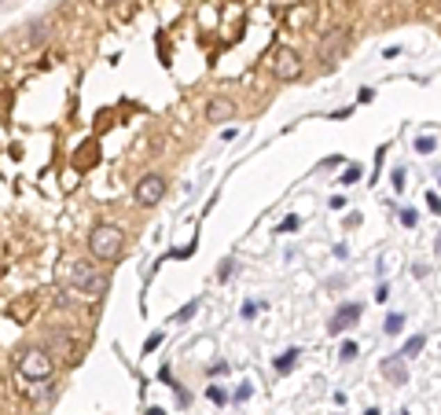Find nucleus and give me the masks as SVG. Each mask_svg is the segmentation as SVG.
<instances>
[{
  "instance_id": "c85d7f7f",
  "label": "nucleus",
  "mask_w": 441,
  "mask_h": 415,
  "mask_svg": "<svg viewBox=\"0 0 441 415\" xmlns=\"http://www.w3.org/2000/svg\"><path fill=\"white\" fill-rule=\"evenodd\" d=\"M147 415H166L162 408H147Z\"/></svg>"
},
{
  "instance_id": "f3484780",
  "label": "nucleus",
  "mask_w": 441,
  "mask_h": 415,
  "mask_svg": "<svg viewBox=\"0 0 441 415\" xmlns=\"http://www.w3.org/2000/svg\"><path fill=\"white\" fill-rule=\"evenodd\" d=\"M206 397H210L214 405H228V393L220 390V386H210V390H206Z\"/></svg>"
},
{
  "instance_id": "a878e982",
  "label": "nucleus",
  "mask_w": 441,
  "mask_h": 415,
  "mask_svg": "<svg viewBox=\"0 0 441 415\" xmlns=\"http://www.w3.org/2000/svg\"><path fill=\"white\" fill-rule=\"evenodd\" d=\"M254 316H257V305L246 302V305H243V320H254Z\"/></svg>"
},
{
  "instance_id": "a211bd4d",
  "label": "nucleus",
  "mask_w": 441,
  "mask_h": 415,
  "mask_svg": "<svg viewBox=\"0 0 441 415\" xmlns=\"http://www.w3.org/2000/svg\"><path fill=\"white\" fill-rule=\"evenodd\" d=\"M360 180V165H346V173H342V184H357Z\"/></svg>"
},
{
  "instance_id": "5701e85b",
  "label": "nucleus",
  "mask_w": 441,
  "mask_h": 415,
  "mask_svg": "<svg viewBox=\"0 0 441 415\" xmlns=\"http://www.w3.org/2000/svg\"><path fill=\"white\" fill-rule=\"evenodd\" d=\"M394 191H405V170H394Z\"/></svg>"
},
{
  "instance_id": "473e14b6",
  "label": "nucleus",
  "mask_w": 441,
  "mask_h": 415,
  "mask_svg": "<svg viewBox=\"0 0 441 415\" xmlns=\"http://www.w3.org/2000/svg\"><path fill=\"white\" fill-rule=\"evenodd\" d=\"M438 184H441V177H438Z\"/></svg>"
},
{
  "instance_id": "6e6552de",
  "label": "nucleus",
  "mask_w": 441,
  "mask_h": 415,
  "mask_svg": "<svg viewBox=\"0 0 441 415\" xmlns=\"http://www.w3.org/2000/svg\"><path fill=\"white\" fill-rule=\"evenodd\" d=\"M342 48H346V33H342V30H331V33L320 41V59H323V63H335V59L342 56Z\"/></svg>"
},
{
  "instance_id": "dca6fc26",
  "label": "nucleus",
  "mask_w": 441,
  "mask_h": 415,
  "mask_svg": "<svg viewBox=\"0 0 441 415\" xmlns=\"http://www.w3.org/2000/svg\"><path fill=\"white\" fill-rule=\"evenodd\" d=\"M195 313H199V302H188V305H180V309H177V316H173V323H184V320H191Z\"/></svg>"
},
{
  "instance_id": "c756f323",
  "label": "nucleus",
  "mask_w": 441,
  "mask_h": 415,
  "mask_svg": "<svg viewBox=\"0 0 441 415\" xmlns=\"http://www.w3.org/2000/svg\"><path fill=\"white\" fill-rule=\"evenodd\" d=\"M434 250H438V254H441V231H438V243H434Z\"/></svg>"
},
{
  "instance_id": "2eb2a0df",
  "label": "nucleus",
  "mask_w": 441,
  "mask_h": 415,
  "mask_svg": "<svg viewBox=\"0 0 441 415\" xmlns=\"http://www.w3.org/2000/svg\"><path fill=\"white\" fill-rule=\"evenodd\" d=\"M434 151H438L434 136H416V154H434Z\"/></svg>"
},
{
  "instance_id": "0eeeda50",
  "label": "nucleus",
  "mask_w": 441,
  "mask_h": 415,
  "mask_svg": "<svg viewBox=\"0 0 441 415\" xmlns=\"http://www.w3.org/2000/svg\"><path fill=\"white\" fill-rule=\"evenodd\" d=\"M206 118H210L214 125L228 122V118H236V103H232L228 96H214L210 103H206Z\"/></svg>"
},
{
  "instance_id": "f03ea898",
  "label": "nucleus",
  "mask_w": 441,
  "mask_h": 415,
  "mask_svg": "<svg viewBox=\"0 0 441 415\" xmlns=\"http://www.w3.org/2000/svg\"><path fill=\"white\" fill-rule=\"evenodd\" d=\"M122 228H114V225H96L93 228V236H88V254L96 257V261H114V257L122 254Z\"/></svg>"
},
{
  "instance_id": "4be33fe9",
  "label": "nucleus",
  "mask_w": 441,
  "mask_h": 415,
  "mask_svg": "<svg viewBox=\"0 0 441 415\" xmlns=\"http://www.w3.org/2000/svg\"><path fill=\"white\" fill-rule=\"evenodd\" d=\"M232 272H236V261H225V265H220V268H217V279H220V283H225V279L232 276Z\"/></svg>"
},
{
  "instance_id": "9d476101",
  "label": "nucleus",
  "mask_w": 441,
  "mask_h": 415,
  "mask_svg": "<svg viewBox=\"0 0 441 415\" xmlns=\"http://www.w3.org/2000/svg\"><path fill=\"white\" fill-rule=\"evenodd\" d=\"M423 349H426V334H412V339H408L405 345H401V357L412 360V357H419Z\"/></svg>"
},
{
  "instance_id": "6ab92c4d",
  "label": "nucleus",
  "mask_w": 441,
  "mask_h": 415,
  "mask_svg": "<svg viewBox=\"0 0 441 415\" xmlns=\"http://www.w3.org/2000/svg\"><path fill=\"white\" fill-rule=\"evenodd\" d=\"M426 210L441 213V195H438V191H426Z\"/></svg>"
},
{
  "instance_id": "f8f14e48",
  "label": "nucleus",
  "mask_w": 441,
  "mask_h": 415,
  "mask_svg": "<svg viewBox=\"0 0 441 415\" xmlns=\"http://www.w3.org/2000/svg\"><path fill=\"white\" fill-rule=\"evenodd\" d=\"M401 327H405V316H401V313H390L383 320V334H397Z\"/></svg>"
},
{
  "instance_id": "bb28decb",
  "label": "nucleus",
  "mask_w": 441,
  "mask_h": 415,
  "mask_svg": "<svg viewBox=\"0 0 441 415\" xmlns=\"http://www.w3.org/2000/svg\"><path fill=\"white\" fill-rule=\"evenodd\" d=\"M357 99H360V103H371V99H375V88H360Z\"/></svg>"
},
{
  "instance_id": "aec40b11",
  "label": "nucleus",
  "mask_w": 441,
  "mask_h": 415,
  "mask_svg": "<svg viewBox=\"0 0 441 415\" xmlns=\"http://www.w3.org/2000/svg\"><path fill=\"white\" fill-rule=\"evenodd\" d=\"M162 345V331H154V334H147V342H144V353H154V349Z\"/></svg>"
},
{
  "instance_id": "f257e3e1",
  "label": "nucleus",
  "mask_w": 441,
  "mask_h": 415,
  "mask_svg": "<svg viewBox=\"0 0 441 415\" xmlns=\"http://www.w3.org/2000/svg\"><path fill=\"white\" fill-rule=\"evenodd\" d=\"M63 276H67L70 283L77 291H81L85 298H99L103 291H107V276H103V272L96 268V265H88V261H67L63 265Z\"/></svg>"
},
{
  "instance_id": "412c9836",
  "label": "nucleus",
  "mask_w": 441,
  "mask_h": 415,
  "mask_svg": "<svg viewBox=\"0 0 441 415\" xmlns=\"http://www.w3.org/2000/svg\"><path fill=\"white\" fill-rule=\"evenodd\" d=\"M416 220H419V213H416V210H401V225H405V228H412Z\"/></svg>"
},
{
  "instance_id": "ddd939ff",
  "label": "nucleus",
  "mask_w": 441,
  "mask_h": 415,
  "mask_svg": "<svg viewBox=\"0 0 441 415\" xmlns=\"http://www.w3.org/2000/svg\"><path fill=\"white\" fill-rule=\"evenodd\" d=\"M30 313H33V302L26 298V302H19V305H11L8 309V316H15V320H30Z\"/></svg>"
},
{
  "instance_id": "39448f33",
  "label": "nucleus",
  "mask_w": 441,
  "mask_h": 415,
  "mask_svg": "<svg viewBox=\"0 0 441 415\" xmlns=\"http://www.w3.org/2000/svg\"><path fill=\"white\" fill-rule=\"evenodd\" d=\"M272 70H276L280 81H298V77H302V59H298L294 48H276V56H272Z\"/></svg>"
},
{
  "instance_id": "7c9ffc66",
  "label": "nucleus",
  "mask_w": 441,
  "mask_h": 415,
  "mask_svg": "<svg viewBox=\"0 0 441 415\" xmlns=\"http://www.w3.org/2000/svg\"><path fill=\"white\" fill-rule=\"evenodd\" d=\"M364 415H379V408H368V412H364Z\"/></svg>"
},
{
  "instance_id": "4468645a",
  "label": "nucleus",
  "mask_w": 441,
  "mask_h": 415,
  "mask_svg": "<svg viewBox=\"0 0 441 415\" xmlns=\"http://www.w3.org/2000/svg\"><path fill=\"white\" fill-rule=\"evenodd\" d=\"M357 353H360V345H357V342H342V345H339V360H342V364L357 360Z\"/></svg>"
},
{
  "instance_id": "1a4fd4ad",
  "label": "nucleus",
  "mask_w": 441,
  "mask_h": 415,
  "mask_svg": "<svg viewBox=\"0 0 441 415\" xmlns=\"http://www.w3.org/2000/svg\"><path fill=\"white\" fill-rule=\"evenodd\" d=\"M379 371H383L394 386H405V382H408V364H405V357H386L383 364H379Z\"/></svg>"
},
{
  "instance_id": "423d86ee",
  "label": "nucleus",
  "mask_w": 441,
  "mask_h": 415,
  "mask_svg": "<svg viewBox=\"0 0 441 415\" xmlns=\"http://www.w3.org/2000/svg\"><path fill=\"white\" fill-rule=\"evenodd\" d=\"M360 313H364V309H360L357 302H346V305H339V313L331 316L328 331H331V334H339V331H349V327H353V323L360 320Z\"/></svg>"
},
{
  "instance_id": "20e7f679",
  "label": "nucleus",
  "mask_w": 441,
  "mask_h": 415,
  "mask_svg": "<svg viewBox=\"0 0 441 415\" xmlns=\"http://www.w3.org/2000/svg\"><path fill=\"white\" fill-rule=\"evenodd\" d=\"M133 195H136L140 206H159L162 195H166V180H162V173H144Z\"/></svg>"
},
{
  "instance_id": "b1692460",
  "label": "nucleus",
  "mask_w": 441,
  "mask_h": 415,
  "mask_svg": "<svg viewBox=\"0 0 441 415\" xmlns=\"http://www.w3.org/2000/svg\"><path fill=\"white\" fill-rule=\"evenodd\" d=\"M41 37H48V26L45 22H33V41H41Z\"/></svg>"
},
{
  "instance_id": "7ed1b4c3",
  "label": "nucleus",
  "mask_w": 441,
  "mask_h": 415,
  "mask_svg": "<svg viewBox=\"0 0 441 415\" xmlns=\"http://www.w3.org/2000/svg\"><path fill=\"white\" fill-rule=\"evenodd\" d=\"M19 375L22 379H30V382H45L48 375H51V357H48V349H26V353L19 357Z\"/></svg>"
},
{
  "instance_id": "393cba45",
  "label": "nucleus",
  "mask_w": 441,
  "mask_h": 415,
  "mask_svg": "<svg viewBox=\"0 0 441 415\" xmlns=\"http://www.w3.org/2000/svg\"><path fill=\"white\" fill-rule=\"evenodd\" d=\"M298 225H302V220H298V217H287V220H283V225H280V231H294Z\"/></svg>"
},
{
  "instance_id": "cd10ccee",
  "label": "nucleus",
  "mask_w": 441,
  "mask_h": 415,
  "mask_svg": "<svg viewBox=\"0 0 441 415\" xmlns=\"http://www.w3.org/2000/svg\"><path fill=\"white\" fill-rule=\"evenodd\" d=\"M386 298H390V287H386V283H383V287L375 291V302H386Z\"/></svg>"
},
{
  "instance_id": "2f4dec72",
  "label": "nucleus",
  "mask_w": 441,
  "mask_h": 415,
  "mask_svg": "<svg viewBox=\"0 0 441 415\" xmlns=\"http://www.w3.org/2000/svg\"><path fill=\"white\" fill-rule=\"evenodd\" d=\"M103 4H114V0H103Z\"/></svg>"
},
{
  "instance_id": "9b49d317",
  "label": "nucleus",
  "mask_w": 441,
  "mask_h": 415,
  "mask_svg": "<svg viewBox=\"0 0 441 415\" xmlns=\"http://www.w3.org/2000/svg\"><path fill=\"white\" fill-rule=\"evenodd\" d=\"M298 357H302V349H287L283 357H276V371L280 375H287V371H294V364H298Z\"/></svg>"
}]
</instances>
